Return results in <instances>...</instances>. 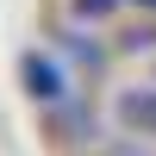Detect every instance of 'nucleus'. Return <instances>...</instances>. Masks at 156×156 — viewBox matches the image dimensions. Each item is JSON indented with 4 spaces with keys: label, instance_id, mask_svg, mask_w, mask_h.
<instances>
[{
    "label": "nucleus",
    "instance_id": "f257e3e1",
    "mask_svg": "<svg viewBox=\"0 0 156 156\" xmlns=\"http://www.w3.org/2000/svg\"><path fill=\"white\" fill-rule=\"evenodd\" d=\"M25 87H31V100H44V106H56L62 94H69V75H62V62L56 56H25Z\"/></svg>",
    "mask_w": 156,
    "mask_h": 156
},
{
    "label": "nucleus",
    "instance_id": "39448f33",
    "mask_svg": "<svg viewBox=\"0 0 156 156\" xmlns=\"http://www.w3.org/2000/svg\"><path fill=\"white\" fill-rule=\"evenodd\" d=\"M137 6H156V0H137Z\"/></svg>",
    "mask_w": 156,
    "mask_h": 156
},
{
    "label": "nucleus",
    "instance_id": "7ed1b4c3",
    "mask_svg": "<svg viewBox=\"0 0 156 156\" xmlns=\"http://www.w3.org/2000/svg\"><path fill=\"white\" fill-rule=\"evenodd\" d=\"M75 6H81V19H106V12L119 6V0H75Z\"/></svg>",
    "mask_w": 156,
    "mask_h": 156
},
{
    "label": "nucleus",
    "instance_id": "f03ea898",
    "mask_svg": "<svg viewBox=\"0 0 156 156\" xmlns=\"http://www.w3.org/2000/svg\"><path fill=\"white\" fill-rule=\"evenodd\" d=\"M119 125L137 137H156V87H125L119 94Z\"/></svg>",
    "mask_w": 156,
    "mask_h": 156
},
{
    "label": "nucleus",
    "instance_id": "20e7f679",
    "mask_svg": "<svg viewBox=\"0 0 156 156\" xmlns=\"http://www.w3.org/2000/svg\"><path fill=\"white\" fill-rule=\"evenodd\" d=\"M69 50H75V56H81V62H87V69H100V50H94V44H87V37H69Z\"/></svg>",
    "mask_w": 156,
    "mask_h": 156
}]
</instances>
